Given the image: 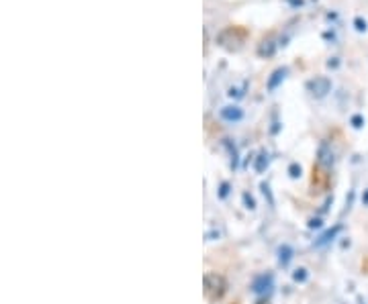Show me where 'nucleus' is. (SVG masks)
<instances>
[{
	"label": "nucleus",
	"mask_w": 368,
	"mask_h": 304,
	"mask_svg": "<svg viewBox=\"0 0 368 304\" xmlns=\"http://www.w3.org/2000/svg\"><path fill=\"white\" fill-rule=\"evenodd\" d=\"M291 5H295V7H299V5H303V0H289Z\"/></svg>",
	"instance_id": "nucleus-19"
},
{
	"label": "nucleus",
	"mask_w": 368,
	"mask_h": 304,
	"mask_svg": "<svg viewBox=\"0 0 368 304\" xmlns=\"http://www.w3.org/2000/svg\"><path fill=\"white\" fill-rule=\"evenodd\" d=\"M319 225H321V223H319V221H317V219H313V221H311V223H309V227H319Z\"/></svg>",
	"instance_id": "nucleus-18"
},
{
	"label": "nucleus",
	"mask_w": 368,
	"mask_h": 304,
	"mask_svg": "<svg viewBox=\"0 0 368 304\" xmlns=\"http://www.w3.org/2000/svg\"><path fill=\"white\" fill-rule=\"evenodd\" d=\"M287 74H289V70H287V68H278V70H274V72H272V76H270V80H268V90L278 88V84L287 78Z\"/></svg>",
	"instance_id": "nucleus-7"
},
{
	"label": "nucleus",
	"mask_w": 368,
	"mask_h": 304,
	"mask_svg": "<svg viewBox=\"0 0 368 304\" xmlns=\"http://www.w3.org/2000/svg\"><path fill=\"white\" fill-rule=\"evenodd\" d=\"M362 125H364V119H362L360 115L352 117V127H354V129H362Z\"/></svg>",
	"instance_id": "nucleus-13"
},
{
	"label": "nucleus",
	"mask_w": 368,
	"mask_h": 304,
	"mask_svg": "<svg viewBox=\"0 0 368 304\" xmlns=\"http://www.w3.org/2000/svg\"><path fill=\"white\" fill-rule=\"evenodd\" d=\"M227 190H229V186H227V184H223V186H221V196H223V198L227 196Z\"/></svg>",
	"instance_id": "nucleus-17"
},
{
	"label": "nucleus",
	"mask_w": 368,
	"mask_h": 304,
	"mask_svg": "<svg viewBox=\"0 0 368 304\" xmlns=\"http://www.w3.org/2000/svg\"><path fill=\"white\" fill-rule=\"evenodd\" d=\"M354 27H356L358 33H364V31H366V21L360 19V17H356V19H354Z\"/></svg>",
	"instance_id": "nucleus-12"
},
{
	"label": "nucleus",
	"mask_w": 368,
	"mask_h": 304,
	"mask_svg": "<svg viewBox=\"0 0 368 304\" xmlns=\"http://www.w3.org/2000/svg\"><path fill=\"white\" fill-rule=\"evenodd\" d=\"M266 164H268V156L262 154V156L258 158V162H256V172H262V170L266 168Z\"/></svg>",
	"instance_id": "nucleus-11"
},
{
	"label": "nucleus",
	"mask_w": 368,
	"mask_h": 304,
	"mask_svg": "<svg viewBox=\"0 0 368 304\" xmlns=\"http://www.w3.org/2000/svg\"><path fill=\"white\" fill-rule=\"evenodd\" d=\"M243 202H246V207H248V209H256V205H254V198H252L248 192L243 194Z\"/></svg>",
	"instance_id": "nucleus-15"
},
{
	"label": "nucleus",
	"mask_w": 368,
	"mask_h": 304,
	"mask_svg": "<svg viewBox=\"0 0 368 304\" xmlns=\"http://www.w3.org/2000/svg\"><path fill=\"white\" fill-rule=\"evenodd\" d=\"M364 202H366V205H368V192H366V196H364Z\"/></svg>",
	"instance_id": "nucleus-20"
},
{
	"label": "nucleus",
	"mask_w": 368,
	"mask_h": 304,
	"mask_svg": "<svg viewBox=\"0 0 368 304\" xmlns=\"http://www.w3.org/2000/svg\"><path fill=\"white\" fill-rule=\"evenodd\" d=\"M202 286H205V296L211 300V302L219 300L225 294V290H227L225 278L221 274H217V272H207L205 274V280H202Z\"/></svg>",
	"instance_id": "nucleus-1"
},
{
	"label": "nucleus",
	"mask_w": 368,
	"mask_h": 304,
	"mask_svg": "<svg viewBox=\"0 0 368 304\" xmlns=\"http://www.w3.org/2000/svg\"><path fill=\"white\" fill-rule=\"evenodd\" d=\"M307 90L315 96V98H323L332 92V80L325 78V76H317L307 82Z\"/></svg>",
	"instance_id": "nucleus-2"
},
{
	"label": "nucleus",
	"mask_w": 368,
	"mask_h": 304,
	"mask_svg": "<svg viewBox=\"0 0 368 304\" xmlns=\"http://www.w3.org/2000/svg\"><path fill=\"white\" fill-rule=\"evenodd\" d=\"M338 231H340V227H336V229H332V231H328V233H325V235H323V237H321V241H319V243H317V245H325V243H328V241H332V239H334V237H336V233H338Z\"/></svg>",
	"instance_id": "nucleus-10"
},
{
	"label": "nucleus",
	"mask_w": 368,
	"mask_h": 304,
	"mask_svg": "<svg viewBox=\"0 0 368 304\" xmlns=\"http://www.w3.org/2000/svg\"><path fill=\"white\" fill-rule=\"evenodd\" d=\"M278 256H280V258H278V262H280L282 266H287V264L291 262V258H293V249H291L289 245H282V247H280V251H278Z\"/></svg>",
	"instance_id": "nucleus-8"
},
{
	"label": "nucleus",
	"mask_w": 368,
	"mask_h": 304,
	"mask_svg": "<svg viewBox=\"0 0 368 304\" xmlns=\"http://www.w3.org/2000/svg\"><path fill=\"white\" fill-rule=\"evenodd\" d=\"M307 276H309V274H307V270H305V268H299V270H295V272H293V280H295V282H305V280H307Z\"/></svg>",
	"instance_id": "nucleus-9"
},
{
	"label": "nucleus",
	"mask_w": 368,
	"mask_h": 304,
	"mask_svg": "<svg viewBox=\"0 0 368 304\" xmlns=\"http://www.w3.org/2000/svg\"><path fill=\"white\" fill-rule=\"evenodd\" d=\"M219 115H221V119L227 121V123H237V121L243 119V111H241L239 107H223Z\"/></svg>",
	"instance_id": "nucleus-4"
},
{
	"label": "nucleus",
	"mask_w": 368,
	"mask_h": 304,
	"mask_svg": "<svg viewBox=\"0 0 368 304\" xmlns=\"http://www.w3.org/2000/svg\"><path fill=\"white\" fill-rule=\"evenodd\" d=\"M340 66V60L338 58H332L330 62H328V68H338Z\"/></svg>",
	"instance_id": "nucleus-16"
},
{
	"label": "nucleus",
	"mask_w": 368,
	"mask_h": 304,
	"mask_svg": "<svg viewBox=\"0 0 368 304\" xmlns=\"http://www.w3.org/2000/svg\"><path fill=\"white\" fill-rule=\"evenodd\" d=\"M289 172H291V178H299V176H301V166L293 164V166L289 168Z\"/></svg>",
	"instance_id": "nucleus-14"
},
{
	"label": "nucleus",
	"mask_w": 368,
	"mask_h": 304,
	"mask_svg": "<svg viewBox=\"0 0 368 304\" xmlns=\"http://www.w3.org/2000/svg\"><path fill=\"white\" fill-rule=\"evenodd\" d=\"M274 52H276V45H274V41H270V39L262 41L260 47H258V56H260V58H272Z\"/></svg>",
	"instance_id": "nucleus-6"
},
{
	"label": "nucleus",
	"mask_w": 368,
	"mask_h": 304,
	"mask_svg": "<svg viewBox=\"0 0 368 304\" xmlns=\"http://www.w3.org/2000/svg\"><path fill=\"white\" fill-rule=\"evenodd\" d=\"M270 288H272V276H270V274H262V276H258V278L254 280V284H252V290H254L256 294H266V292H270Z\"/></svg>",
	"instance_id": "nucleus-3"
},
{
	"label": "nucleus",
	"mask_w": 368,
	"mask_h": 304,
	"mask_svg": "<svg viewBox=\"0 0 368 304\" xmlns=\"http://www.w3.org/2000/svg\"><path fill=\"white\" fill-rule=\"evenodd\" d=\"M317 158H319V160H317V162H319V166H323V168H332V164H334V151H332L330 143H321Z\"/></svg>",
	"instance_id": "nucleus-5"
}]
</instances>
